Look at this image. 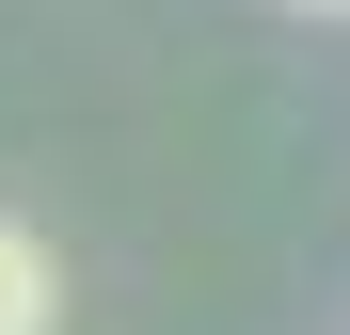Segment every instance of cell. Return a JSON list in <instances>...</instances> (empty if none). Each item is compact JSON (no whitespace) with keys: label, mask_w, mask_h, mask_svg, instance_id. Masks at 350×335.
I'll use <instances>...</instances> for the list:
<instances>
[{"label":"cell","mask_w":350,"mask_h":335,"mask_svg":"<svg viewBox=\"0 0 350 335\" xmlns=\"http://www.w3.org/2000/svg\"><path fill=\"white\" fill-rule=\"evenodd\" d=\"M303 16H350V0H303Z\"/></svg>","instance_id":"2"},{"label":"cell","mask_w":350,"mask_h":335,"mask_svg":"<svg viewBox=\"0 0 350 335\" xmlns=\"http://www.w3.org/2000/svg\"><path fill=\"white\" fill-rule=\"evenodd\" d=\"M48 319H64V271H48L32 223H0V335H48Z\"/></svg>","instance_id":"1"}]
</instances>
